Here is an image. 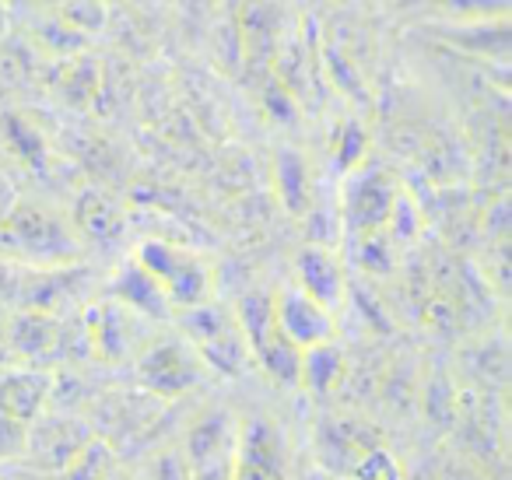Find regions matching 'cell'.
<instances>
[{"mask_svg":"<svg viewBox=\"0 0 512 480\" xmlns=\"http://www.w3.org/2000/svg\"><path fill=\"white\" fill-rule=\"evenodd\" d=\"M0 249L39 263H67L78 256V242L64 221L36 204H18L8 218H0Z\"/></svg>","mask_w":512,"mask_h":480,"instance_id":"cell-1","label":"cell"},{"mask_svg":"<svg viewBox=\"0 0 512 480\" xmlns=\"http://www.w3.org/2000/svg\"><path fill=\"white\" fill-rule=\"evenodd\" d=\"M137 263L162 284L172 309H190L211 298V270L200 256L162 239H148L137 249Z\"/></svg>","mask_w":512,"mask_h":480,"instance_id":"cell-2","label":"cell"},{"mask_svg":"<svg viewBox=\"0 0 512 480\" xmlns=\"http://www.w3.org/2000/svg\"><path fill=\"white\" fill-rule=\"evenodd\" d=\"M200 379H204V361H200L197 347L179 337H162L141 347L137 354V382L144 393L158 396V400L186 396Z\"/></svg>","mask_w":512,"mask_h":480,"instance_id":"cell-3","label":"cell"},{"mask_svg":"<svg viewBox=\"0 0 512 480\" xmlns=\"http://www.w3.org/2000/svg\"><path fill=\"white\" fill-rule=\"evenodd\" d=\"M95 435V428L81 417L67 414V410H50L46 407L36 421H29V435H25V456L32 466L46 473H60L74 456L81 452V445Z\"/></svg>","mask_w":512,"mask_h":480,"instance_id":"cell-4","label":"cell"},{"mask_svg":"<svg viewBox=\"0 0 512 480\" xmlns=\"http://www.w3.org/2000/svg\"><path fill=\"white\" fill-rule=\"evenodd\" d=\"M393 197H397V186H393V179L383 169H351L341 193L344 228L351 235L383 232Z\"/></svg>","mask_w":512,"mask_h":480,"instance_id":"cell-5","label":"cell"},{"mask_svg":"<svg viewBox=\"0 0 512 480\" xmlns=\"http://www.w3.org/2000/svg\"><path fill=\"white\" fill-rule=\"evenodd\" d=\"M81 323L92 340V354H99L102 361H127L141 347V316L116 298L88 305Z\"/></svg>","mask_w":512,"mask_h":480,"instance_id":"cell-6","label":"cell"},{"mask_svg":"<svg viewBox=\"0 0 512 480\" xmlns=\"http://www.w3.org/2000/svg\"><path fill=\"white\" fill-rule=\"evenodd\" d=\"M235 463L260 470L274 480H288V445L281 428L264 414H253L239 421L235 435Z\"/></svg>","mask_w":512,"mask_h":480,"instance_id":"cell-7","label":"cell"},{"mask_svg":"<svg viewBox=\"0 0 512 480\" xmlns=\"http://www.w3.org/2000/svg\"><path fill=\"white\" fill-rule=\"evenodd\" d=\"M274 326L292 340L295 347H313L323 340H334V319L316 298L302 288H285L274 298Z\"/></svg>","mask_w":512,"mask_h":480,"instance_id":"cell-8","label":"cell"},{"mask_svg":"<svg viewBox=\"0 0 512 480\" xmlns=\"http://www.w3.org/2000/svg\"><path fill=\"white\" fill-rule=\"evenodd\" d=\"M313 442H316L320 463L327 466L330 473H337V477H348L351 466L358 463V456H362L365 449H372V445H379V435H376V428H369V424L341 421V417H323V421L316 424Z\"/></svg>","mask_w":512,"mask_h":480,"instance_id":"cell-9","label":"cell"},{"mask_svg":"<svg viewBox=\"0 0 512 480\" xmlns=\"http://www.w3.org/2000/svg\"><path fill=\"white\" fill-rule=\"evenodd\" d=\"M432 36H439L446 46L463 50L470 57L481 60H495L505 64L512 50V29H509V15L502 18H467V22L446 25V29H432Z\"/></svg>","mask_w":512,"mask_h":480,"instance_id":"cell-10","label":"cell"},{"mask_svg":"<svg viewBox=\"0 0 512 480\" xmlns=\"http://www.w3.org/2000/svg\"><path fill=\"white\" fill-rule=\"evenodd\" d=\"M4 337H8V347L15 358L43 368L46 361H57L60 319H53V312L22 309L4 323Z\"/></svg>","mask_w":512,"mask_h":480,"instance_id":"cell-11","label":"cell"},{"mask_svg":"<svg viewBox=\"0 0 512 480\" xmlns=\"http://www.w3.org/2000/svg\"><path fill=\"white\" fill-rule=\"evenodd\" d=\"M295 270H299V288L306 291L309 298L323 305V309H334V305L344 302V291H348V277H344V267L330 249L323 246H306L295 260Z\"/></svg>","mask_w":512,"mask_h":480,"instance_id":"cell-12","label":"cell"},{"mask_svg":"<svg viewBox=\"0 0 512 480\" xmlns=\"http://www.w3.org/2000/svg\"><path fill=\"white\" fill-rule=\"evenodd\" d=\"M109 295L120 305H127L130 312H137L141 319H158V323H165V319H172V312H176L169 298H165L162 284H158L137 260L127 263V267L113 277Z\"/></svg>","mask_w":512,"mask_h":480,"instance_id":"cell-13","label":"cell"},{"mask_svg":"<svg viewBox=\"0 0 512 480\" xmlns=\"http://www.w3.org/2000/svg\"><path fill=\"white\" fill-rule=\"evenodd\" d=\"M50 382L53 372L32 365V368H11L4 372V386H0V410H8L18 421H36L46 410V400H50Z\"/></svg>","mask_w":512,"mask_h":480,"instance_id":"cell-14","label":"cell"},{"mask_svg":"<svg viewBox=\"0 0 512 480\" xmlns=\"http://www.w3.org/2000/svg\"><path fill=\"white\" fill-rule=\"evenodd\" d=\"M235 435H239V421L225 407L207 410L186 431V463L193 466V463H204V459L235 452Z\"/></svg>","mask_w":512,"mask_h":480,"instance_id":"cell-15","label":"cell"},{"mask_svg":"<svg viewBox=\"0 0 512 480\" xmlns=\"http://www.w3.org/2000/svg\"><path fill=\"white\" fill-rule=\"evenodd\" d=\"M71 218H74V228H78L88 242H95V246H113V242L123 235L120 204L109 200L106 193H99V190L78 193Z\"/></svg>","mask_w":512,"mask_h":480,"instance_id":"cell-16","label":"cell"},{"mask_svg":"<svg viewBox=\"0 0 512 480\" xmlns=\"http://www.w3.org/2000/svg\"><path fill=\"white\" fill-rule=\"evenodd\" d=\"M348 375V358L334 340H323V344L302 347V361H299V382L316 396L334 393L337 386Z\"/></svg>","mask_w":512,"mask_h":480,"instance_id":"cell-17","label":"cell"},{"mask_svg":"<svg viewBox=\"0 0 512 480\" xmlns=\"http://www.w3.org/2000/svg\"><path fill=\"white\" fill-rule=\"evenodd\" d=\"M274 183H278V197H281V204H285V211L295 214V218H306L309 207H313V179H309L306 158L295 148L278 151Z\"/></svg>","mask_w":512,"mask_h":480,"instance_id":"cell-18","label":"cell"},{"mask_svg":"<svg viewBox=\"0 0 512 480\" xmlns=\"http://www.w3.org/2000/svg\"><path fill=\"white\" fill-rule=\"evenodd\" d=\"M197 354H200V361H204V368H214V372H221V375H242L249 368V361H253V351H249L239 323L228 326L218 337L197 344Z\"/></svg>","mask_w":512,"mask_h":480,"instance_id":"cell-19","label":"cell"},{"mask_svg":"<svg viewBox=\"0 0 512 480\" xmlns=\"http://www.w3.org/2000/svg\"><path fill=\"white\" fill-rule=\"evenodd\" d=\"M253 358L260 361L267 375L281 386H299V361H302V347H295L285 333L274 326L271 333L264 337V344L256 347Z\"/></svg>","mask_w":512,"mask_h":480,"instance_id":"cell-20","label":"cell"},{"mask_svg":"<svg viewBox=\"0 0 512 480\" xmlns=\"http://www.w3.org/2000/svg\"><path fill=\"white\" fill-rule=\"evenodd\" d=\"M235 323H239L249 351H256V347L264 344L267 333L274 330V298L267 291H246L235 302Z\"/></svg>","mask_w":512,"mask_h":480,"instance_id":"cell-21","label":"cell"},{"mask_svg":"<svg viewBox=\"0 0 512 480\" xmlns=\"http://www.w3.org/2000/svg\"><path fill=\"white\" fill-rule=\"evenodd\" d=\"M116 466V452L106 438H88L81 452L60 470V480H109Z\"/></svg>","mask_w":512,"mask_h":480,"instance_id":"cell-22","label":"cell"},{"mask_svg":"<svg viewBox=\"0 0 512 480\" xmlns=\"http://www.w3.org/2000/svg\"><path fill=\"white\" fill-rule=\"evenodd\" d=\"M179 326H183L193 344H204V340L225 333L228 326H235V312H228L225 305L200 302L190 305V309H179Z\"/></svg>","mask_w":512,"mask_h":480,"instance_id":"cell-23","label":"cell"},{"mask_svg":"<svg viewBox=\"0 0 512 480\" xmlns=\"http://www.w3.org/2000/svg\"><path fill=\"white\" fill-rule=\"evenodd\" d=\"M456 407H460V393L449 382L446 372H432L425 382V417L439 431H453L456 424Z\"/></svg>","mask_w":512,"mask_h":480,"instance_id":"cell-24","label":"cell"},{"mask_svg":"<svg viewBox=\"0 0 512 480\" xmlns=\"http://www.w3.org/2000/svg\"><path fill=\"white\" fill-rule=\"evenodd\" d=\"M355 260H358V267L362 270H369V274H376V277H386V274H393V242H390V235H383V232H369V235H355Z\"/></svg>","mask_w":512,"mask_h":480,"instance_id":"cell-25","label":"cell"},{"mask_svg":"<svg viewBox=\"0 0 512 480\" xmlns=\"http://www.w3.org/2000/svg\"><path fill=\"white\" fill-rule=\"evenodd\" d=\"M4 134H8L11 148L18 151L22 162H29L32 169H39V172L46 169V144H43V137L29 127V123L18 120V116H8V120H4Z\"/></svg>","mask_w":512,"mask_h":480,"instance_id":"cell-26","label":"cell"},{"mask_svg":"<svg viewBox=\"0 0 512 480\" xmlns=\"http://www.w3.org/2000/svg\"><path fill=\"white\" fill-rule=\"evenodd\" d=\"M386 232H390V242H411L414 235L421 232V214H418V204H414L407 193L397 190L393 197V207L386 214Z\"/></svg>","mask_w":512,"mask_h":480,"instance_id":"cell-27","label":"cell"},{"mask_svg":"<svg viewBox=\"0 0 512 480\" xmlns=\"http://www.w3.org/2000/svg\"><path fill=\"white\" fill-rule=\"evenodd\" d=\"M348 477L351 480H400V466L390 449L372 445V449H365L362 456H358V463L351 466Z\"/></svg>","mask_w":512,"mask_h":480,"instance_id":"cell-28","label":"cell"},{"mask_svg":"<svg viewBox=\"0 0 512 480\" xmlns=\"http://www.w3.org/2000/svg\"><path fill=\"white\" fill-rule=\"evenodd\" d=\"M81 403H92V389H88L74 372L53 375L50 400H46V407H50V410H67V414H71V410L81 407Z\"/></svg>","mask_w":512,"mask_h":480,"instance_id":"cell-29","label":"cell"},{"mask_svg":"<svg viewBox=\"0 0 512 480\" xmlns=\"http://www.w3.org/2000/svg\"><path fill=\"white\" fill-rule=\"evenodd\" d=\"M512 0H435V8L446 11L453 22H467V18H502L509 15Z\"/></svg>","mask_w":512,"mask_h":480,"instance_id":"cell-30","label":"cell"},{"mask_svg":"<svg viewBox=\"0 0 512 480\" xmlns=\"http://www.w3.org/2000/svg\"><path fill=\"white\" fill-rule=\"evenodd\" d=\"M365 144H369V137H365V130L358 123L341 127V137H337V169L341 172L358 169V162L365 155Z\"/></svg>","mask_w":512,"mask_h":480,"instance_id":"cell-31","label":"cell"},{"mask_svg":"<svg viewBox=\"0 0 512 480\" xmlns=\"http://www.w3.org/2000/svg\"><path fill=\"white\" fill-rule=\"evenodd\" d=\"M25 435H29V424L0 410V459L25 456Z\"/></svg>","mask_w":512,"mask_h":480,"instance_id":"cell-32","label":"cell"},{"mask_svg":"<svg viewBox=\"0 0 512 480\" xmlns=\"http://www.w3.org/2000/svg\"><path fill=\"white\" fill-rule=\"evenodd\" d=\"M351 298H355V305H358V309H362L365 323H369L372 330H376V333H393L390 316H386V309L376 302V298L369 295V291H362V288H351Z\"/></svg>","mask_w":512,"mask_h":480,"instance_id":"cell-33","label":"cell"},{"mask_svg":"<svg viewBox=\"0 0 512 480\" xmlns=\"http://www.w3.org/2000/svg\"><path fill=\"white\" fill-rule=\"evenodd\" d=\"M232 463H235V452L204 459V463H193L190 480H232Z\"/></svg>","mask_w":512,"mask_h":480,"instance_id":"cell-34","label":"cell"},{"mask_svg":"<svg viewBox=\"0 0 512 480\" xmlns=\"http://www.w3.org/2000/svg\"><path fill=\"white\" fill-rule=\"evenodd\" d=\"M155 480H190V463H186V456H179V452H162V456L155 459Z\"/></svg>","mask_w":512,"mask_h":480,"instance_id":"cell-35","label":"cell"},{"mask_svg":"<svg viewBox=\"0 0 512 480\" xmlns=\"http://www.w3.org/2000/svg\"><path fill=\"white\" fill-rule=\"evenodd\" d=\"M267 113H271L274 120H281V123H292L295 120V99H292V92H288V85L274 81L271 95H267Z\"/></svg>","mask_w":512,"mask_h":480,"instance_id":"cell-36","label":"cell"},{"mask_svg":"<svg viewBox=\"0 0 512 480\" xmlns=\"http://www.w3.org/2000/svg\"><path fill=\"white\" fill-rule=\"evenodd\" d=\"M442 480H481L477 477L470 466H463V463H449L446 470H442Z\"/></svg>","mask_w":512,"mask_h":480,"instance_id":"cell-37","label":"cell"},{"mask_svg":"<svg viewBox=\"0 0 512 480\" xmlns=\"http://www.w3.org/2000/svg\"><path fill=\"white\" fill-rule=\"evenodd\" d=\"M4 372H8V365H0V386H4Z\"/></svg>","mask_w":512,"mask_h":480,"instance_id":"cell-38","label":"cell"},{"mask_svg":"<svg viewBox=\"0 0 512 480\" xmlns=\"http://www.w3.org/2000/svg\"><path fill=\"white\" fill-rule=\"evenodd\" d=\"M337 480H351V477H337Z\"/></svg>","mask_w":512,"mask_h":480,"instance_id":"cell-39","label":"cell"}]
</instances>
